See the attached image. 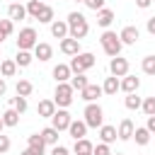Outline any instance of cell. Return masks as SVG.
<instances>
[{
	"mask_svg": "<svg viewBox=\"0 0 155 155\" xmlns=\"http://www.w3.org/2000/svg\"><path fill=\"white\" fill-rule=\"evenodd\" d=\"M34 56H36L39 61H48V58L53 56V48H51L48 44H36V46H34Z\"/></svg>",
	"mask_w": 155,
	"mask_h": 155,
	"instance_id": "cell-22",
	"label": "cell"
},
{
	"mask_svg": "<svg viewBox=\"0 0 155 155\" xmlns=\"http://www.w3.org/2000/svg\"><path fill=\"white\" fill-rule=\"evenodd\" d=\"M80 94H82V99H85V102L90 104V102H94L97 97H102L104 92H102V85H87V87H85V90H82Z\"/></svg>",
	"mask_w": 155,
	"mask_h": 155,
	"instance_id": "cell-14",
	"label": "cell"
},
{
	"mask_svg": "<svg viewBox=\"0 0 155 155\" xmlns=\"http://www.w3.org/2000/svg\"><path fill=\"white\" fill-rule=\"evenodd\" d=\"M85 5H87L90 10H94V12L104 10V0H85Z\"/></svg>",
	"mask_w": 155,
	"mask_h": 155,
	"instance_id": "cell-40",
	"label": "cell"
},
{
	"mask_svg": "<svg viewBox=\"0 0 155 155\" xmlns=\"http://www.w3.org/2000/svg\"><path fill=\"white\" fill-rule=\"evenodd\" d=\"M51 34H53L56 39H65V36H68V22L53 19V22H51Z\"/></svg>",
	"mask_w": 155,
	"mask_h": 155,
	"instance_id": "cell-16",
	"label": "cell"
},
{
	"mask_svg": "<svg viewBox=\"0 0 155 155\" xmlns=\"http://www.w3.org/2000/svg\"><path fill=\"white\" fill-rule=\"evenodd\" d=\"M145 128H148L150 133H155V116H148V124H145Z\"/></svg>",
	"mask_w": 155,
	"mask_h": 155,
	"instance_id": "cell-44",
	"label": "cell"
},
{
	"mask_svg": "<svg viewBox=\"0 0 155 155\" xmlns=\"http://www.w3.org/2000/svg\"><path fill=\"white\" fill-rule=\"evenodd\" d=\"M111 22H114V12H111V10L104 7V10L97 12V24H99V27H109Z\"/></svg>",
	"mask_w": 155,
	"mask_h": 155,
	"instance_id": "cell-26",
	"label": "cell"
},
{
	"mask_svg": "<svg viewBox=\"0 0 155 155\" xmlns=\"http://www.w3.org/2000/svg\"><path fill=\"white\" fill-rule=\"evenodd\" d=\"M109 70H111V75H114V78H124V75H128V61H126V58H121V56H116V58H111Z\"/></svg>",
	"mask_w": 155,
	"mask_h": 155,
	"instance_id": "cell-8",
	"label": "cell"
},
{
	"mask_svg": "<svg viewBox=\"0 0 155 155\" xmlns=\"http://www.w3.org/2000/svg\"><path fill=\"white\" fill-rule=\"evenodd\" d=\"M39 2H44V0H39Z\"/></svg>",
	"mask_w": 155,
	"mask_h": 155,
	"instance_id": "cell-52",
	"label": "cell"
},
{
	"mask_svg": "<svg viewBox=\"0 0 155 155\" xmlns=\"http://www.w3.org/2000/svg\"><path fill=\"white\" fill-rule=\"evenodd\" d=\"M68 133H70L75 140L85 138V133H87V124H85V121H70V126H68Z\"/></svg>",
	"mask_w": 155,
	"mask_h": 155,
	"instance_id": "cell-15",
	"label": "cell"
},
{
	"mask_svg": "<svg viewBox=\"0 0 155 155\" xmlns=\"http://www.w3.org/2000/svg\"><path fill=\"white\" fill-rule=\"evenodd\" d=\"M15 63H17L19 68H27V65L31 63V53H29V51H19L17 58H15Z\"/></svg>",
	"mask_w": 155,
	"mask_h": 155,
	"instance_id": "cell-35",
	"label": "cell"
},
{
	"mask_svg": "<svg viewBox=\"0 0 155 155\" xmlns=\"http://www.w3.org/2000/svg\"><path fill=\"white\" fill-rule=\"evenodd\" d=\"M75 2H85V0H75Z\"/></svg>",
	"mask_w": 155,
	"mask_h": 155,
	"instance_id": "cell-50",
	"label": "cell"
},
{
	"mask_svg": "<svg viewBox=\"0 0 155 155\" xmlns=\"http://www.w3.org/2000/svg\"><path fill=\"white\" fill-rule=\"evenodd\" d=\"M53 102H56V107H61V109H68V107L73 104V87H70L68 82H58Z\"/></svg>",
	"mask_w": 155,
	"mask_h": 155,
	"instance_id": "cell-5",
	"label": "cell"
},
{
	"mask_svg": "<svg viewBox=\"0 0 155 155\" xmlns=\"http://www.w3.org/2000/svg\"><path fill=\"white\" fill-rule=\"evenodd\" d=\"M68 85L73 87V92H75V90H78V92H82L90 82H87V78H85L82 73H78V75H70V82H68Z\"/></svg>",
	"mask_w": 155,
	"mask_h": 155,
	"instance_id": "cell-23",
	"label": "cell"
},
{
	"mask_svg": "<svg viewBox=\"0 0 155 155\" xmlns=\"http://www.w3.org/2000/svg\"><path fill=\"white\" fill-rule=\"evenodd\" d=\"M7 150H10V138L0 133V153H7Z\"/></svg>",
	"mask_w": 155,
	"mask_h": 155,
	"instance_id": "cell-41",
	"label": "cell"
},
{
	"mask_svg": "<svg viewBox=\"0 0 155 155\" xmlns=\"http://www.w3.org/2000/svg\"><path fill=\"white\" fill-rule=\"evenodd\" d=\"M51 155H68V148H65V145H53Z\"/></svg>",
	"mask_w": 155,
	"mask_h": 155,
	"instance_id": "cell-42",
	"label": "cell"
},
{
	"mask_svg": "<svg viewBox=\"0 0 155 155\" xmlns=\"http://www.w3.org/2000/svg\"><path fill=\"white\" fill-rule=\"evenodd\" d=\"M22 155H36V153H34V150H31V148H27V150H24V153H22Z\"/></svg>",
	"mask_w": 155,
	"mask_h": 155,
	"instance_id": "cell-47",
	"label": "cell"
},
{
	"mask_svg": "<svg viewBox=\"0 0 155 155\" xmlns=\"http://www.w3.org/2000/svg\"><path fill=\"white\" fill-rule=\"evenodd\" d=\"M2 39H7V36H5V34H2V31H0V41H2Z\"/></svg>",
	"mask_w": 155,
	"mask_h": 155,
	"instance_id": "cell-48",
	"label": "cell"
},
{
	"mask_svg": "<svg viewBox=\"0 0 155 155\" xmlns=\"http://www.w3.org/2000/svg\"><path fill=\"white\" fill-rule=\"evenodd\" d=\"M116 90H119V78H107L104 80V85H102V92L104 94H116Z\"/></svg>",
	"mask_w": 155,
	"mask_h": 155,
	"instance_id": "cell-28",
	"label": "cell"
},
{
	"mask_svg": "<svg viewBox=\"0 0 155 155\" xmlns=\"http://www.w3.org/2000/svg\"><path fill=\"white\" fill-rule=\"evenodd\" d=\"M94 65V56L92 53H78V56H73V61L68 63V68H70V73H85V70H90Z\"/></svg>",
	"mask_w": 155,
	"mask_h": 155,
	"instance_id": "cell-4",
	"label": "cell"
},
{
	"mask_svg": "<svg viewBox=\"0 0 155 155\" xmlns=\"http://www.w3.org/2000/svg\"><path fill=\"white\" fill-rule=\"evenodd\" d=\"M39 41H36V31H34V27H24L22 31H19V36H17V48L19 51H29V48H34Z\"/></svg>",
	"mask_w": 155,
	"mask_h": 155,
	"instance_id": "cell-6",
	"label": "cell"
},
{
	"mask_svg": "<svg viewBox=\"0 0 155 155\" xmlns=\"http://www.w3.org/2000/svg\"><path fill=\"white\" fill-rule=\"evenodd\" d=\"M145 29H148V34H153V36H155V17H150V19H148Z\"/></svg>",
	"mask_w": 155,
	"mask_h": 155,
	"instance_id": "cell-43",
	"label": "cell"
},
{
	"mask_svg": "<svg viewBox=\"0 0 155 155\" xmlns=\"http://www.w3.org/2000/svg\"><path fill=\"white\" fill-rule=\"evenodd\" d=\"M36 111H39V116L51 119V116L56 114V102H53V99H41V102H39V107H36Z\"/></svg>",
	"mask_w": 155,
	"mask_h": 155,
	"instance_id": "cell-13",
	"label": "cell"
},
{
	"mask_svg": "<svg viewBox=\"0 0 155 155\" xmlns=\"http://www.w3.org/2000/svg\"><path fill=\"white\" fill-rule=\"evenodd\" d=\"M65 22H68V36H70V39L80 41V39H85V36H87L90 24H87L85 15H80V12H70Z\"/></svg>",
	"mask_w": 155,
	"mask_h": 155,
	"instance_id": "cell-1",
	"label": "cell"
},
{
	"mask_svg": "<svg viewBox=\"0 0 155 155\" xmlns=\"http://www.w3.org/2000/svg\"><path fill=\"white\" fill-rule=\"evenodd\" d=\"M0 73H2V78H12V75L17 73V63L10 61V58L2 61V63H0Z\"/></svg>",
	"mask_w": 155,
	"mask_h": 155,
	"instance_id": "cell-27",
	"label": "cell"
},
{
	"mask_svg": "<svg viewBox=\"0 0 155 155\" xmlns=\"http://www.w3.org/2000/svg\"><path fill=\"white\" fill-rule=\"evenodd\" d=\"M0 128H2V116H0Z\"/></svg>",
	"mask_w": 155,
	"mask_h": 155,
	"instance_id": "cell-49",
	"label": "cell"
},
{
	"mask_svg": "<svg viewBox=\"0 0 155 155\" xmlns=\"http://www.w3.org/2000/svg\"><path fill=\"white\" fill-rule=\"evenodd\" d=\"M138 87H140V80H138L136 75H124V80H119V90H124L126 94L136 92Z\"/></svg>",
	"mask_w": 155,
	"mask_h": 155,
	"instance_id": "cell-9",
	"label": "cell"
},
{
	"mask_svg": "<svg viewBox=\"0 0 155 155\" xmlns=\"http://www.w3.org/2000/svg\"><path fill=\"white\" fill-rule=\"evenodd\" d=\"M140 65H143V73H148V75H155V56H145Z\"/></svg>",
	"mask_w": 155,
	"mask_h": 155,
	"instance_id": "cell-36",
	"label": "cell"
},
{
	"mask_svg": "<svg viewBox=\"0 0 155 155\" xmlns=\"http://www.w3.org/2000/svg\"><path fill=\"white\" fill-rule=\"evenodd\" d=\"M7 15H10L12 22H15V19H24V17H27V7L19 5V2H12V5L7 7Z\"/></svg>",
	"mask_w": 155,
	"mask_h": 155,
	"instance_id": "cell-17",
	"label": "cell"
},
{
	"mask_svg": "<svg viewBox=\"0 0 155 155\" xmlns=\"http://www.w3.org/2000/svg\"><path fill=\"white\" fill-rule=\"evenodd\" d=\"M5 90H7V85H5V78H0V97L5 94Z\"/></svg>",
	"mask_w": 155,
	"mask_h": 155,
	"instance_id": "cell-46",
	"label": "cell"
},
{
	"mask_svg": "<svg viewBox=\"0 0 155 155\" xmlns=\"http://www.w3.org/2000/svg\"><path fill=\"white\" fill-rule=\"evenodd\" d=\"M31 90H34V85H31L29 80H19V82H17V94H19V97H29Z\"/></svg>",
	"mask_w": 155,
	"mask_h": 155,
	"instance_id": "cell-31",
	"label": "cell"
},
{
	"mask_svg": "<svg viewBox=\"0 0 155 155\" xmlns=\"http://www.w3.org/2000/svg\"><path fill=\"white\" fill-rule=\"evenodd\" d=\"M133 128H136L133 121H131V119H124V121L119 124V128H116V138H119V140H128V138L133 136Z\"/></svg>",
	"mask_w": 155,
	"mask_h": 155,
	"instance_id": "cell-12",
	"label": "cell"
},
{
	"mask_svg": "<svg viewBox=\"0 0 155 155\" xmlns=\"http://www.w3.org/2000/svg\"><path fill=\"white\" fill-rule=\"evenodd\" d=\"M70 68L65 65V63H58L56 68H53V78H56V82H65V80H70Z\"/></svg>",
	"mask_w": 155,
	"mask_h": 155,
	"instance_id": "cell-18",
	"label": "cell"
},
{
	"mask_svg": "<svg viewBox=\"0 0 155 155\" xmlns=\"http://www.w3.org/2000/svg\"><path fill=\"white\" fill-rule=\"evenodd\" d=\"M99 41H102V48H104V53H107V56L116 58V56L121 53V46H124V44H121V39L116 36V31H104Z\"/></svg>",
	"mask_w": 155,
	"mask_h": 155,
	"instance_id": "cell-2",
	"label": "cell"
},
{
	"mask_svg": "<svg viewBox=\"0 0 155 155\" xmlns=\"http://www.w3.org/2000/svg\"><path fill=\"white\" fill-rule=\"evenodd\" d=\"M124 104H126V109H140L143 99H140V97H136V92H131V94L124 99Z\"/></svg>",
	"mask_w": 155,
	"mask_h": 155,
	"instance_id": "cell-33",
	"label": "cell"
},
{
	"mask_svg": "<svg viewBox=\"0 0 155 155\" xmlns=\"http://www.w3.org/2000/svg\"><path fill=\"white\" fill-rule=\"evenodd\" d=\"M119 39H121V44H136L140 39V31H138V27H124Z\"/></svg>",
	"mask_w": 155,
	"mask_h": 155,
	"instance_id": "cell-10",
	"label": "cell"
},
{
	"mask_svg": "<svg viewBox=\"0 0 155 155\" xmlns=\"http://www.w3.org/2000/svg\"><path fill=\"white\" fill-rule=\"evenodd\" d=\"M12 109H17V114H22V111H27V97H12Z\"/></svg>",
	"mask_w": 155,
	"mask_h": 155,
	"instance_id": "cell-37",
	"label": "cell"
},
{
	"mask_svg": "<svg viewBox=\"0 0 155 155\" xmlns=\"http://www.w3.org/2000/svg\"><path fill=\"white\" fill-rule=\"evenodd\" d=\"M131 138H136L138 145H148V143H150V131H148L145 126H138V128H133V136H131Z\"/></svg>",
	"mask_w": 155,
	"mask_h": 155,
	"instance_id": "cell-20",
	"label": "cell"
},
{
	"mask_svg": "<svg viewBox=\"0 0 155 155\" xmlns=\"http://www.w3.org/2000/svg\"><path fill=\"white\" fill-rule=\"evenodd\" d=\"M116 155H121V153H116Z\"/></svg>",
	"mask_w": 155,
	"mask_h": 155,
	"instance_id": "cell-51",
	"label": "cell"
},
{
	"mask_svg": "<svg viewBox=\"0 0 155 155\" xmlns=\"http://www.w3.org/2000/svg\"><path fill=\"white\" fill-rule=\"evenodd\" d=\"M92 143L87 140V138H80V140H75V155H92Z\"/></svg>",
	"mask_w": 155,
	"mask_h": 155,
	"instance_id": "cell-25",
	"label": "cell"
},
{
	"mask_svg": "<svg viewBox=\"0 0 155 155\" xmlns=\"http://www.w3.org/2000/svg\"><path fill=\"white\" fill-rule=\"evenodd\" d=\"M17 124H19L17 109H7V111L2 114V126H17Z\"/></svg>",
	"mask_w": 155,
	"mask_h": 155,
	"instance_id": "cell-29",
	"label": "cell"
},
{
	"mask_svg": "<svg viewBox=\"0 0 155 155\" xmlns=\"http://www.w3.org/2000/svg\"><path fill=\"white\" fill-rule=\"evenodd\" d=\"M92 155H111V150H109V145H107V143H99V145H94V148H92Z\"/></svg>",
	"mask_w": 155,
	"mask_h": 155,
	"instance_id": "cell-39",
	"label": "cell"
},
{
	"mask_svg": "<svg viewBox=\"0 0 155 155\" xmlns=\"http://www.w3.org/2000/svg\"><path fill=\"white\" fill-rule=\"evenodd\" d=\"M150 2H153V0H136V5H138L140 10H145V7H150Z\"/></svg>",
	"mask_w": 155,
	"mask_h": 155,
	"instance_id": "cell-45",
	"label": "cell"
},
{
	"mask_svg": "<svg viewBox=\"0 0 155 155\" xmlns=\"http://www.w3.org/2000/svg\"><path fill=\"white\" fill-rule=\"evenodd\" d=\"M41 10H44V2H39V0H29V2H27V15H29V17L36 19Z\"/></svg>",
	"mask_w": 155,
	"mask_h": 155,
	"instance_id": "cell-30",
	"label": "cell"
},
{
	"mask_svg": "<svg viewBox=\"0 0 155 155\" xmlns=\"http://www.w3.org/2000/svg\"><path fill=\"white\" fill-rule=\"evenodd\" d=\"M140 109L145 111V116H155V97H145L143 104H140Z\"/></svg>",
	"mask_w": 155,
	"mask_h": 155,
	"instance_id": "cell-34",
	"label": "cell"
},
{
	"mask_svg": "<svg viewBox=\"0 0 155 155\" xmlns=\"http://www.w3.org/2000/svg\"><path fill=\"white\" fill-rule=\"evenodd\" d=\"M102 121H104L102 107L94 104V102H90V104L85 107V124H87V128H99V126H104Z\"/></svg>",
	"mask_w": 155,
	"mask_h": 155,
	"instance_id": "cell-3",
	"label": "cell"
},
{
	"mask_svg": "<svg viewBox=\"0 0 155 155\" xmlns=\"http://www.w3.org/2000/svg\"><path fill=\"white\" fill-rule=\"evenodd\" d=\"M39 22H44V24H51L53 22V7H48V5H44V10L39 12V17H36Z\"/></svg>",
	"mask_w": 155,
	"mask_h": 155,
	"instance_id": "cell-32",
	"label": "cell"
},
{
	"mask_svg": "<svg viewBox=\"0 0 155 155\" xmlns=\"http://www.w3.org/2000/svg\"><path fill=\"white\" fill-rule=\"evenodd\" d=\"M99 138H102V143H114L116 140V126H99Z\"/></svg>",
	"mask_w": 155,
	"mask_h": 155,
	"instance_id": "cell-19",
	"label": "cell"
},
{
	"mask_svg": "<svg viewBox=\"0 0 155 155\" xmlns=\"http://www.w3.org/2000/svg\"><path fill=\"white\" fill-rule=\"evenodd\" d=\"M51 121H53L51 126L61 133V131H68V126H70V121H73V119H70V114H68L65 109H56V114L51 116Z\"/></svg>",
	"mask_w": 155,
	"mask_h": 155,
	"instance_id": "cell-7",
	"label": "cell"
},
{
	"mask_svg": "<svg viewBox=\"0 0 155 155\" xmlns=\"http://www.w3.org/2000/svg\"><path fill=\"white\" fill-rule=\"evenodd\" d=\"M12 29H15L12 19H0V31H2L5 36H10V34H12Z\"/></svg>",
	"mask_w": 155,
	"mask_h": 155,
	"instance_id": "cell-38",
	"label": "cell"
},
{
	"mask_svg": "<svg viewBox=\"0 0 155 155\" xmlns=\"http://www.w3.org/2000/svg\"><path fill=\"white\" fill-rule=\"evenodd\" d=\"M61 51H63L65 56H78V53H80V41L65 36V39H61Z\"/></svg>",
	"mask_w": 155,
	"mask_h": 155,
	"instance_id": "cell-11",
	"label": "cell"
},
{
	"mask_svg": "<svg viewBox=\"0 0 155 155\" xmlns=\"http://www.w3.org/2000/svg\"><path fill=\"white\" fill-rule=\"evenodd\" d=\"M39 136L44 138V143H46V145H58V131H56L53 126H48V128H44V131H41Z\"/></svg>",
	"mask_w": 155,
	"mask_h": 155,
	"instance_id": "cell-24",
	"label": "cell"
},
{
	"mask_svg": "<svg viewBox=\"0 0 155 155\" xmlns=\"http://www.w3.org/2000/svg\"><path fill=\"white\" fill-rule=\"evenodd\" d=\"M27 143H29V148H31L36 155H44V148H46V143H44V138H41L39 133L29 136V138H27Z\"/></svg>",
	"mask_w": 155,
	"mask_h": 155,
	"instance_id": "cell-21",
	"label": "cell"
}]
</instances>
